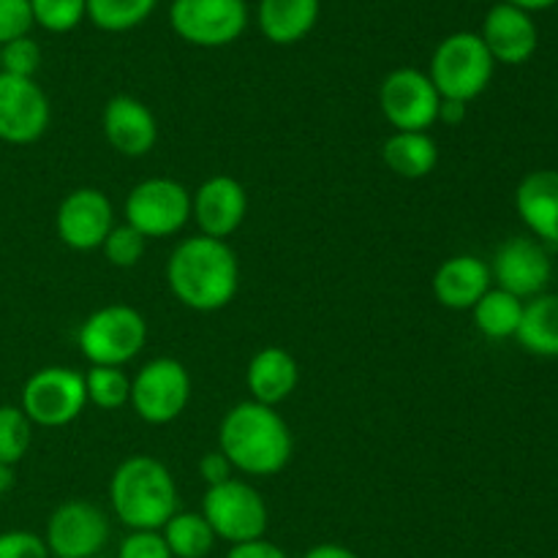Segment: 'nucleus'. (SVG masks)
Here are the masks:
<instances>
[{
  "instance_id": "obj_1",
  "label": "nucleus",
  "mask_w": 558,
  "mask_h": 558,
  "mask_svg": "<svg viewBox=\"0 0 558 558\" xmlns=\"http://www.w3.org/2000/svg\"><path fill=\"white\" fill-rule=\"evenodd\" d=\"M169 292L185 308L213 314L227 308L240 287V262L227 240L194 234L174 245L167 262Z\"/></svg>"
},
{
  "instance_id": "obj_2",
  "label": "nucleus",
  "mask_w": 558,
  "mask_h": 558,
  "mask_svg": "<svg viewBox=\"0 0 558 558\" xmlns=\"http://www.w3.org/2000/svg\"><path fill=\"white\" fill-rule=\"evenodd\" d=\"M218 450L227 456L234 472L248 477H272L292 461L294 439L287 420L276 409L248 398L223 414Z\"/></svg>"
},
{
  "instance_id": "obj_3",
  "label": "nucleus",
  "mask_w": 558,
  "mask_h": 558,
  "mask_svg": "<svg viewBox=\"0 0 558 558\" xmlns=\"http://www.w3.org/2000/svg\"><path fill=\"white\" fill-rule=\"evenodd\" d=\"M109 505L131 532H161L178 512V485L158 458L131 456L109 480Z\"/></svg>"
},
{
  "instance_id": "obj_4",
  "label": "nucleus",
  "mask_w": 558,
  "mask_h": 558,
  "mask_svg": "<svg viewBox=\"0 0 558 558\" xmlns=\"http://www.w3.org/2000/svg\"><path fill=\"white\" fill-rule=\"evenodd\" d=\"M496 63L485 49L480 33L458 31L441 38L439 47L430 54V65L425 74L445 101L469 104L488 90L494 80Z\"/></svg>"
},
{
  "instance_id": "obj_5",
  "label": "nucleus",
  "mask_w": 558,
  "mask_h": 558,
  "mask_svg": "<svg viewBox=\"0 0 558 558\" xmlns=\"http://www.w3.org/2000/svg\"><path fill=\"white\" fill-rule=\"evenodd\" d=\"M80 352L90 365L123 368L140 357L147 343V322L136 308L123 303L104 305L82 322L76 332Z\"/></svg>"
},
{
  "instance_id": "obj_6",
  "label": "nucleus",
  "mask_w": 558,
  "mask_h": 558,
  "mask_svg": "<svg viewBox=\"0 0 558 558\" xmlns=\"http://www.w3.org/2000/svg\"><path fill=\"white\" fill-rule=\"evenodd\" d=\"M202 518L213 529L216 539L240 545L265 537L270 512H267L265 499H262L254 485L232 477L205 490V496H202Z\"/></svg>"
},
{
  "instance_id": "obj_7",
  "label": "nucleus",
  "mask_w": 558,
  "mask_h": 558,
  "mask_svg": "<svg viewBox=\"0 0 558 558\" xmlns=\"http://www.w3.org/2000/svg\"><path fill=\"white\" fill-rule=\"evenodd\" d=\"M87 407L85 376L65 365L38 368L25 381L20 396V409L38 428H63L74 423Z\"/></svg>"
},
{
  "instance_id": "obj_8",
  "label": "nucleus",
  "mask_w": 558,
  "mask_h": 558,
  "mask_svg": "<svg viewBox=\"0 0 558 558\" xmlns=\"http://www.w3.org/2000/svg\"><path fill=\"white\" fill-rule=\"evenodd\" d=\"M191 221V191L180 180L147 178L125 196V223L147 240L172 238Z\"/></svg>"
},
{
  "instance_id": "obj_9",
  "label": "nucleus",
  "mask_w": 558,
  "mask_h": 558,
  "mask_svg": "<svg viewBox=\"0 0 558 558\" xmlns=\"http://www.w3.org/2000/svg\"><path fill=\"white\" fill-rule=\"evenodd\" d=\"M191 401V376L180 360L156 357L131 379V409L147 425L174 423Z\"/></svg>"
},
{
  "instance_id": "obj_10",
  "label": "nucleus",
  "mask_w": 558,
  "mask_h": 558,
  "mask_svg": "<svg viewBox=\"0 0 558 558\" xmlns=\"http://www.w3.org/2000/svg\"><path fill=\"white\" fill-rule=\"evenodd\" d=\"M169 25L191 47L221 49L248 27L245 0H172Z\"/></svg>"
},
{
  "instance_id": "obj_11",
  "label": "nucleus",
  "mask_w": 558,
  "mask_h": 558,
  "mask_svg": "<svg viewBox=\"0 0 558 558\" xmlns=\"http://www.w3.org/2000/svg\"><path fill=\"white\" fill-rule=\"evenodd\" d=\"M441 96L420 69H396L381 80L379 109L396 131H428L439 123Z\"/></svg>"
},
{
  "instance_id": "obj_12",
  "label": "nucleus",
  "mask_w": 558,
  "mask_h": 558,
  "mask_svg": "<svg viewBox=\"0 0 558 558\" xmlns=\"http://www.w3.org/2000/svg\"><path fill=\"white\" fill-rule=\"evenodd\" d=\"M52 558H93L109 543V518L93 501H63L49 515L44 534Z\"/></svg>"
},
{
  "instance_id": "obj_13",
  "label": "nucleus",
  "mask_w": 558,
  "mask_h": 558,
  "mask_svg": "<svg viewBox=\"0 0 558 558\" xmlns=\"http://www.w3.org/2000/svg\"><path fill=\"white\" fill-rule=\"evenodd\" d=\"M49 120L52 107L41 85L0 71V142L33 145L47 134Z\"/></svg>"
},
{
  "instance_id": "obj_14",
  "label": "nucleus",
  "mask_w": 558,
  "mask_h": 558,
  "mask_svg": "<svg viewBox=\"0 0 558 558\" xmlns=\"http://www.w3.org/2000/svg\"><path fill=\"white\" fill-rule=\"evenodd\" d=\"M490 278L499 289L515 294L518 300H532L548 289L554 276V262L548 248L537 238H510L496 248L490 262Z\"/></svg>"
},
{
  "instance_id": "obj_15",
  "label": "nucleus",
  "mask_w": 558,
  "mask_h": 558,
  "mask_svg": "<svg viewBox=\"0 0 558 558\" xmlns=\"http://www.w3.org/2000/svg\"><path fill=\"white\" fill-rule=\"evenodd\" d=\"M114 227V210L109 196L101 189L82 185L63 196L54 216L60 243L71 251H96L101 248L107 234Z\"/></svg>"
},
{
  "instance_id": "obj_16",
  "label": "nucleus",
  "mask_w": 558,
  "mask_h": 558,
  "mask_svg": "<svg viewBox=\"0 0 558 558\" xmlns=\"http://www.w3.org/2000/svg\"><path fill=\"white\" fill-rule=\"evenodd\" d=\"M245 213H248V194L243 183L229 174H213L191 194V218L205 238H232L243 227Z\"/></svg>"
},
{
  "instance_id": "obj_17",
  "label": "nucleus",
  "mask_w": 558,
  "mask_h": 558,
  "mask_svg": "<svg viewBox=\"0 0 558 558\" xmlns=\"http://www.w3.org/2000/svg\"><path fill=\"white\" fill-rule=\"evenodd\" d=\"M480 38H483L494 63L501 65L529 63L539 47V31L534 16L518 5L505 3V0L488 9Z\"/></svg>"
},
{
  "instance_id": "obj_18",
  "label": "nucleus",
  "mask_w": 558,
  "mask_h": 558,
  "mask_svg": "<svg viewBox=\"0 0 558 558\" xmlns=\"http://www.w3.org/2000/svg\"><path fill=\"white\" fill-rule=\"evenodd\" d=\"M101 131L109 147L125 158L147 156L158 142L156 114L145 101L125 96V93L107 101L101 114Z\"/></svg>"
},
{
  "instance_id": "obj_19",
  "label": "nucleus",
  "mask_w": 558,
  "mask_h": 558,
  "mask_svg": "<svg viewBox=\"0 0 558 558\" xmlns=\"http://www.w3.org/2000/svg\"><path fill=\"white\" fill-rule=\"evenodd\" d=\"M430 287H434V298L445 308L472 311L480 298L494 287V278H490L488 262L472 254H458L441 262Z\"/></svg>"
},
{
  "instance_id": "obj_20",
  "label": "nucleus",
  "mask_w": 558,
  "mask_h": 558,
  "mask_svg": "<svg viewBox=\"0 0 558 558\" xmlns=\"http://www.w3.org/2000/svg\"><path fill=\"white\" fill-rule=\"evenodd\" d=\"M515 210L539 243L558 245V169H534L518 183Z\"/></svg>"
},
{
  "instance_id": "obj_21",
  "label": "nucleus",
  "mask_w": 558,
  "mask_h": 558,
  "mask_svg": "<svg viewBox=\"0 0 558 558\" xmlns=\"http://www.w3.org/2000/svg\"><path fill=\"white\" fill-rule=\"evenodd\" d=\"M300 385V365L292 352L281 347H265L251 357L245 368V387L251 392V401L265 403L276 409L287 401Z\"/></svg>"
},
{
  "instance_id": "obj_22",
  "label": "nucleus",
  "mask_w": 558,
  "mask_h": 558,
  "mask_svg": "<svg viewBox=\"0 0 558 558\" xmlns=\"http://www.w3.org/2000/svg\"><path fill=\"white\" fill-rule=\"evenodd\" d=\"M322 0H259L256 22L262 36L276 47H292L316 27Z\"/></svg>"
},
{
  "instance_id": "obj_23",
  "label": "nucleus",
  "mask_w": 558,
  "mask_h": 558,
  "mask_svg": "<svg viewBox=\"0 0 558 558\" xmlns=\"http://www.w3.org/2000/svg\"><path fill=\"white\" fill-rule=\"evenodd\" d=\"M387 169L403 180H423L439 163V145L428 131H396L381 145Z\"/></svg>"
},
{
  "instance_id": "obj_24",
  "label": "nucleus",
  "mask_w": 558,
  "mask_h": 558,
  "mask_svg": "<svg viewBox=\"0 0 558 558\" xmlns=\"http://www.w3.org/2000/svg\"><path fill=\"white\" fill-rule=\"evenodd\" d=\"M521 349L537 357H558V294L543 292L523 303L521 327L515 332Z\"/></svg>"
},
{
  "instance_id": "obj_25",
  "label": "nucleus",
  "mask_w": 558,
  "mask_h": 558,
  "mask_svg": "<svg viewBox=\"0 0 558 558\" xmlns=\"http://www.w3.org/2000/svg\"><path fill=\"white\" fill-rule=\"evenodd\" d=\"M474 325L490 341H507L515 338L518 327H521L523 316V300L515 294L505 292L499 287H490L488 292L480 298V303L472 308Z\"/></svg>"
},
{
  "instance_id": "obj_26",
  "label": "nucleus",
  "mask_w": 558,
  "mask_h": 558,
  "mask_svg": "<svg viewBox=\"0 0 558 558\" xmlns=\"http://www.w3.org/2000/svg\"><path fill=\"white\" fill-rule=\"evenodd\" d=\"M161 537L167 543L172 558H207L213 545H216V534L207 526L202 512H174L161 529Z\"/></svg>"
},
{
  "instance_id": "obj_27",
  "label": "nucleus",
  "mask_w": 558,
  "mask_h": 558,
  "mask_svg": "<svg viewBox=\"0 0 558 558\" xmlns=\"http://www.w3.org/2000/svg\"><path fill=\"white\" fill-rule=\"evenodd\" d=\"M158 0H87V20L104 33H129L156 11Z\"/></svg>"
},
{
  "instance_id": "obj_28",
  "label": "nucleus",
  "mask_w": 558,
  "mask_h": 558,
  "mask_svg": "<svg viewBox=\"0 0 558 558\" xmlns=\"http://www.w3.org/2000/svg\"><path fill=\"white\" fill-rule=\"evenodd\" d=\"M82 376H85L87 403L93 407L104 409V412H118L131 401V379L123 368L90 365Z\"/></svg>"
},
{
  "instance_id": "obj_29",
  "label": "nucleus",
  "mask_w": 558,
  "mask_h": 558,
  "mask_svg": "<svg viewBox=\"0 0 558 558\" xmlns=\"http://www.w3.org/2000/svg\"><path fill=\"white\" fill-rule=\"evenodd\" d=\"M33 428L36 425L27 420L14 403H0V463L14 469L27 456L33 445Z\"/></svg>"
},
{
  "instance_id": "obj_30",
  "label": "nucleus",
  "mask_w": 558,
  "mask_h": 558,
  "mask_svg": "<svg viewBox=\"0 0 558 558\" xmlns=\"http://www.w3.org/2000/svg\"><path fill=\"white\" fill-rule=\"evenodd\" d=\"M33 20L47 33H71L87 20V0H31Z\"/></svg>"
},
{
  "instance_id": "obj_31",
  "label": "nucleus",
  "mask_w": 558,
  "mask_h": 558,
  "mask_svg": "<svg viewBox=\"0 0 558 558\" xmlns=\"http://www.w3.org/2000/svg\"><path fill=\"white\" fill-rule=\"evenodd\" d=\"M101 251L104 256H107L109 265L129 270V267L140 265L142 256H145L147 238L136 232L134 227H129V223H118V227H112V232L107 234Z\"/></svg>"
},
{
  "instance_id": "obj_32",
  "label": "nucleus",
  "mask_w": 558,
  "mask_h": 558,
  "mask_svg": "<svg viewBox=\"0 0 558 558\" xmlns=\"http://www.w3.org/2000/svg\"><path fill=\"white\" fill-rule=\"evenodd\" d=\"M38 69H41V47H38L36 38L25 36L0 47V71L3 74L36 80Z\"/></svg>"
},
{
  "instance_id": "obj_33",
  "label": "nucleus",
  "mask_w": 558,
  "mask_h": 558,
  "mask_svg": "<svg viewBox=\"0 0 558 558\" xmlns=\"http://www.w3.org/2000/svg\"><path fill=\"white\" fill-rule=\"evenodd\" d=\"M36 27L31 0H0V47L31 36Z\"/></svg>"
},
{
  "instance_id": "obj_34",
  "label": "nucleus",
  "mask_w": 558,
  "mask_h": 558,
  "mask_svg": "<svg viewBox=\"0 0 558 558\" xmlns=\"http://www.w3.org/2000/svg\"><path fill=\"white\" fill-rule=\"evenodd\" d=\"M0 558H52L47 543L25 529H11L0 534Z\"/></svg>"
},
{
  "instance_id": "obj_35",
  "label": "nucleus",
  "mask_w": 558,
  "mask_h": 558,
  "mask_svg": "<svg viewBox=\"0 0 558 558\" xmlns=\"http://www.w3.org/2000/svg\"><path fill=\"white\" fill-rule=\"evenodd\" d=\"M114 558H172L161 532H131L120 543Z\"/></svg>"
},
{
  "instance_id": "obj_36",
  "label": "nucleus",
  "mask_w": 558,
  "mask_h": 558,
  "mask_svg": "<svg viewBox=\"0 0 558 558\" xmlns=\"http://www.w3.org/2000/svg\"><path fill=\"white\" fill-rule=\"evenodd\" d=\"M234 469L232 463L227 461V456H223L221 450L216 452H205L199 461V477L205 480L207 488H213V485H221L227 483V480H232Z\"/></svg>"
},
{
  "instance_id": "obj_37",
  "label": "nucleus",
  "mask_w": 558,
  "mask_h": 558,
  "mask_svg": "<svg viewBox=\"0 0 558 558\" xmlns=\"http://www.w3.org/2000/svg\"><path fill=\"white\" fill-rule=\"evenodd\" d=\"M227 558H289V554L278 545L267 543L265 537L254 539V543H240L229 548Z\"/></svg>"
},
{
  "instance_id": "obj_38",
  "label": "nucleus",
  "mask_w": 558,
  "mask_h": 558,
  "mask_svg": "<svg viewBox=\"0 0 558 558\" xmlns=\"http://www.w3.org/2000/svg\"><path fill=\"white\" fill-rule=\"evenodd\" d=\"M303 558H360V556L354 554V550L343 548V545L322 543V545H314V548H311Z\"/></svg>"
},
{
  "instance_id": "obj_39",
  "label": "nucleus",
  "mask_w": 558,
  "mask_h": 558,
  "mask_svg": "<svg viewBox=\"0 0 558 558\" xmlns=\"http://www.w3.org/2000/svg\"><path fill=\"white\" fill-rule=\"evenodd\" d=\"M463 120H466V104H461V101H445V98H441L439 123L461 125Z\"/></svg>"
},
{
  "instance_id": "obj_40",
  "label": "nucleus",
  "mask_w": 558,
  "mask_h": 558,
  "mask_svg": "<svg viewBox=\"0 0 558 558\" xmlns=\"http://www.w3.org/2000/svg\"><path fill=\"white\" fill-rule=\"evenodd\" d=\"M505 3L518 5V9L529 11V14H537V11H548L554 9L558 0H505Z\"/></svg>"
},
{
  "instance_id": "obj_41",
  "label": "nucleus",
  "mask_w": 558,
  "mask_h": 558,
  "mask_svg": "<svg viewBox=\"0 0 558 558\" xmlns=\"http://www.w3.org/2000/svg\"><path fill=\"white\" fill-rule=\"evenodd\" d=\"M11 483H14V469L3 466V463H0V499H3V496L9 494Z\"/></svg>"
},
{
  "instance_id": "obj_42",
  "label": "nucleus",
  "mask_w": 558,
  "mask_h": 558,
  "mask_svg": "<svg viewBox=\"0 0 558 558\" xmlns=\"http://www.w3.org/2000/svg\"><path fill=\"white\" fill-rule=\"evenodd\" d=\"M93 558H114V556H107V554H98V556H93Z\"/></svg>"
},
{
  "instance_id": "obj_43",
  "label": "nucleus",
  "mask_w": 558,
  "mask_h": 558,
  "mask_svg": "<svg viewBox=\"0 0 558 558\" xmlns=\"http://www.w3.org/2000/svg\"><path fill=\"white\" fill-rule=\"evenodd\" d=\"M474 3H488V0H474Z\"/></svg>"
}]
</instances>
